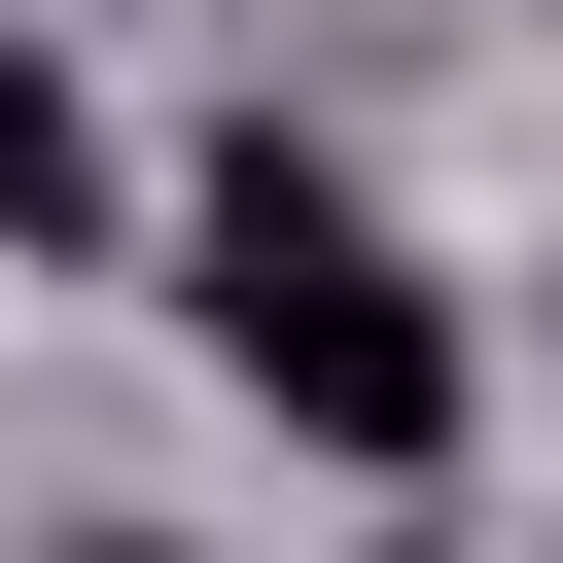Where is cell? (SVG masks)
<instances>
[{
    "label": "cell",
    "instance_id": "1",
    "mask_svg": "<svg viewBox=\"0 0 563 563\" xmlns=\"http://www.w3.org/2000/svg\"><path fill=\"white\" fill-rule=\"evenodd\" d=\"M176 282H211V352H246V422H282V457H352V493H422V457H457V317L387 282V211H352L317 141H211Z\"/></svg>",
    "mask_w": 563,
    "mask_h": 563
},
{
    "label": "cell",
    "instance_id": "2",
    "mask_svg": "<svg viewBox=\"0 0 563 563\" xmlns=\"http://www.w3.org/2000/svg\"><path fill=\"white\" fill-rule=\"evenodd\" d=\"M0 246H106V106H70L35 35H0Z\"/></svg>",
    "mask_w": 563,
    "mask_h": 563
}]
</instances>
